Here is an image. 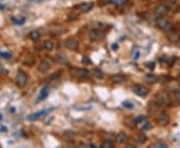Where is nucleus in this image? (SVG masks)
<instances>
[{
	"label": "nucleus",
	"instance_id": "f257e3e1",
	"mask_svg": "<svg viewBox=\"0 0 180 148\" xmlns=\"http://www.w3.org/2000/svg\"><path fill=\"white\" fill-rule=\"evenodd\" d=\"M156 25H157V27L160 29V30L162 31H171L172 29H173V24H172V22L169 19L165 17H158L157 21H156Z\"/></svg>",
	"mask_w": 180,
	"mask_h": 148
},
{
	"label": "nucleus",
	"instance_id": "dca6fc26",
	"mask_svg": "<svg viewBox=\"0 0 180 148\" xmlns=\"http://www.w3.org/2000/svg\"><path fill=\"white\" fill-rule=\"evenodd\" d=\"M144 79H145V81H146L147 83H150V84H153V83L157 82V80H158L157 76H155L154 74H146Z\"/></svg>",
	"mask_w": 180,
	"mask_h": 148
},
{
	"label": "nucleus",
	"instance_id": "bb28decb",
	"mask_svg": "<svg viewBox=\"0 0 180 148\" xmlns=\"http://www.w3.org/2000/svg\"><path fill=\"white\" fill-rule=\"evenodd\" d=\"M145 120H146V117L143 116V115H139V116H137V117L135 118V121H136L137 123H142Z\"/></svg>",
	"mask_w": 180,
	"mask_h": 148
},
{
	"label": "nucleus",
	"instance_id": "a878e982",
	"mask_svg": "<svg viewBox=\"0 0 180 148\" xmlns=\"http://www.w3.org/2000/svg\"><path fill=\"white\" fill-rule=\"evenodd\" d=\"M150 127H151V125H150V123H148L146 120L142 122V126H141L142 130H147V129H149Z\"/></svg>",
	"mask_w": 180,
	"mask_h": 148
},
{
	"label": "nucleus",
	"instance_id": "6e6552de",
	"mask_svg": "<svg viewBox=\"0 0 180 148\" xmlns=\"http://www.w3.org/2000/svg\"><path fill=\"white\" fill-rule=\"evenodd\" d=\"M50 69H51V64L49 63L48 60H43V61H41V63L38 66V70L43 74H46Z\"/></svg>",
	"mask_w": 180,
	"mask_h": 148
},
{
	"label": "nucleus",
	"instance_id": "6ab92c4d",
	"mask_svg": "<svg viewBox=\"0 0 180 148\" xmlns=\"http://www.w3.org/2000/svg\"><path fill=\"white\" fill-rule=\"evenodd\" d=\"M43 48L47 51H51L52 49L54 48V43L50 40H46L43 42Z\"/></svg>",
	"mask_w": 180,
	"mask_h": 148
},
{
	"label": "nucleus",
	"instance_id": "7ed1b4c3",
	"mask_svg": "<svg viewBox=\"0 0 180 148\" xmlns=\"http://www.w3.org/2000/svg\"><path fill=\"white\" fill-rule=\"evenodd\" d=\"M133 92L140 97H145L149 93V89H148L147 87H145L144 85L137 84V85H135L133 87Z\"/></svg>",
	"mask_w": 180,
	"mask_h": 148
},
{
	"label": "nucleus",
	"instance_id": "2f4dec72",
	"mask_svg": "<svg viewBox=\"0 0 180 148\" xmlns=\"http://www.w3.org/2000/svg\"><path fill=\"white\" fill-rule=\"evenodd\" d=\"M82 62L84 63V64H90V60L88 57H83V60H82Z\"/></svg>",
	"mask_w": 180,
	"mask_h": 148
},
{
	"label": "nucleus",
	"instance_id": "423d86ee",
	"mask_svg": "<svg viewBox=\"0 0 180 148\" xmlns=\"http://www.w3.org/2000/svg\"><path fill=\"white\" fill-rule=\"evenodd\" d=\"M168 11H169V8L166 5H163V4L157 5L154 9V13L157 17H164L168 13Z\"/></svg>",
	"mask_w": 180,
	"mask_h": 148
},
{
	"label": "nucleus",
	"instance_id": "c756f323",
	"mask_svg": "<svg viewBox=\"0 0 180 148\" xmlns=\"http://www.w3.org/2000/svg\"><path fill=\"white\" fill-rule=\"evenodd\" d=\"M146 66H147V68H149V69H153L155 64H154V62H148V63H146Z\"/></svg>",
	"mask_w": 180,
	"mask_h": 148
},
{
	"label": "nucleus",
	"instance_id": "5701e85b",
	"mask_svg": "<svg viewBox=\"0 0 180 148\" xmlns=\"http://www.w3.org/2000/svg\"><path fill=\"white\" fill-rule=\"evenodd\" d=\"M92 74H93V76H95L96 78H103V73L98 69L92 70Z\"/></svg>",
	"mask_w": 180,
	"mask_h": 148
},
{
	"label": "nucleus",
	"instance_id": "ddd939ff",
	"mask_svg": "<svg viewBox=\"0 0 180 148\" xmlns=\"http://www.w3.org/2000/svg\"><path fill=\"white\" fill-rule=\"evenodd\" d=\"M158 122L160 125H166L169 122V116L166 112H161L158 115Z\"/></svg>",
	"mask_w": 180,
	"mask_h": 148
},
{
	"label": "nucleus",
	"instance_id": "aec40b11",
	"mask_svg": "<svg viewBox=\"0 0 180 148\" xmlns=\"http://www.w3.org/2000/svg\"><path fill=\"white\" fill-rule=\"evenodd\" d=\"M101 147L103 148H113L114 147V144L111 140H104L101 144Z\"/></svg>",
	"mask_w": 180,
	"mask_h": 148
},
{
	"label": "nucleus",
	"instance_id": "39448f33",
	"mask_svg": "<svg viewBox=\"0 0 180 148\" xmlns=\"http://www.w3.org/2000/svg\"><path fill=\"white\" fill-rule=\"evenodd\" d=\"M157 102L159 103L160 105H169L171 102V98L168 95V93L166 92H160L159 94L157 95Z\"/></svg>",
	"mask_w": 180,
	"mask_h": 148
},
{
	"label": "nucleus",
	"instance_id": "a19ab883",
	"mask_svg": "<svg viewBox=\"0 0 180 148\" xmlns=\"http://www.w3.org/2000/svg\"><path fill=\"white\" fill-rule=\"evenodd\" d=\"M179 80H180V73H179Z\"/></svg>",
	"mask_w": 180,
	"mask_h": 148
},
{
	"label": "nucleus",
	"instance_id": "a211bd4d",
	"mask_svg": "<svg viewBox=\"0 0 180 148\" xmlns=\"http://www.w3.org/2000/svg\"><path fill=\"white\" fill-rule=\"evenodd\" d=\"M29 37H30L33 41H38L39 39H40L41 35H40V32H39V31L33 30V31H31V32L29 33Z\"/></svg>",
	"mask_w": 180,
	"mask_h": 148
},
{
	"label": "nucleus",
	"instance_id": "4c0bfd02",
	"mask_svg": "<svg viewBox=\"0 0 180 148\" xmlns=\"http://www.w3.org/2000/svg\"><path fill=\"white\" fill-rule=\"evenodd\" d=\"M89 146H90V147H96V145H95V144H90Z\"/></svg>",
	"mask_w": 180,
	"mask_h": 148
},
{
	"label": "nucleus",
	"instance_id": "cd10ccee",
	"mask_svg": "<svg viewBox=\"0 0 180 148\" xmlns=\"http://www.w3.org/2000/svg\"><path fill=\"white\" fill-rule=\"evenodd\" d=\"M57 61L60 62V63H63V64H65V63H67V59H66L64 56H61V55H60V56L57 57Z\"/></svg>",
	"mask_w": 180,
	"mask_h": 148
},
{
	"label": "nucleus",
	"instance_id": "9d476101",
	"mask_svg": "<svg viewBox=\"0 0 180 148\" xmlns=\"http://www.w3.org/2000/svg\"><path fill=\"white\" fill-rule=\"evenodd\" d=\"M46 114H47L46 110H42V111H39V112L32 113V114H30L27 117V120L34 121V120H37V119H40V118H42L43 116H45Z\"/></svg>",
	"mask_w": 180,
	"mask_h": 148
},
{
	"label": "nucleus",
	"instance_id": "473e14b6",
	"mask_svg": "<svg viewBox=\"0 0 180 148\" xmlns=\"http://www.w3.org/2000/svg\"><path fill=\"white\" fill-rule=\"evenodd\" d=\"M5 72H6V70L4 69L2 66H0V75H2V74H4Z\"/></svg>",
	"mask_w": 180,
	"mask_h": 148
},
{
	"label": "nucleus",
	"instance_id": "412c9836",
	"mask_svg": "<svg viewBox=\"0 0 180 148\" xmlns=\"http://www.w3.org/2000/svg\"><path fill=\"white\" fill-rule=\"evenodd\" d=\"M136 141L140 144H143L147 141V137L145 136L144 134H139V135L136 137Z\"/></svg>",
	"mask_w": 180,
	"mask_h": 148
},
{
	"label": "nucleus",
	"instance_id": "9b49d317",
	"mask_svg": "<svg viewBox=\"0 0 180 148\" xmlns=\"http://www.w3.org/2000/svg\"><path fill=\"white\" fill-rule=\"evenodd\" d=\"M166 37H167V40L169 42H171V43L176 44L180 42V35L176 32H169Z\"/></svg>",
	"mask_w": 180,
	"mask_h": 148
},
{
	"label": "nucleus",
	"instance_id": "c85d7f7f",
	"mask_svg": "<svg viewBox=\"0 0 180 148\" xmlns=\"http://www.w3.org/2000/svg\"><path fill=\"white\" fill-rule=\"evenodd\" d=\"M0 56H2V57H4V58H10L11 57V54L8 53V52H3V51H0Z\"/></svg>",
	"mask_w": 180,
	"mask_h": 148
},
{
	"label": "nucleus",
	"instance_id": "1a4fd4ad",
	"mask_svg": "<svg viewBox=\"0 0 180 148\" xmlns=\"http://www.w3.org/2000/svg\"><path fill=\"white\" fill-rule=\"evenodd\" d=\"M77 8L80 10L82 13L89 12L90 10L93 8V3H92V2H83V3L78 5Z\"/></svg>",
	"mask_w": 180,
	"mask_h": 148
},
{
	"label": "nucleus",
	"instance_id": "2eb2a0df",
	"mask_svg": "<svg viewBox=\"0 0 180 148\" xmlns=\"http://www.w3.org/2000/svg\"><path fill=\"white\" fill-rule=\"evenodd\" d=\"M49 94V88L48 86H45L42 88V90L40 91V93L38 95V101H43L44 99H46V97L48 96Z\"/></svg>",
	"mask_w": 180,
	"mask_h": 148
},
{
	"label": "nucleus",
	"instance_id": "f704fd0d",
	"mask_svg": "<svg viewBox=\"0 0 180 148\" xmlns=\"http://www.w3.org/2000/svg\"><path fill=\"white\" fill-rule=\"evenodd\" d=\"M109 1H112V2H120V1H123V0H109Z\"/></svg>",
	"mask_w": 180,
	"mask_h": 148
},
{
	"label": "nucleus",
	"instance_id": "0eeeda50",
	"mask_svg": "<svg viewBox=\"0 0 180 148\" xmlns=\"http://www.w3.org/2000/svg\"><path fill=\"white\" fill-rule=\"evenodd\" d=\"M64 45L67 49L70 50H77L79 47V43L76 39L74 38H68L64 41Z\"/></svg>",
	"mask_w": 180,
	"mask_h": 148
},
{
	"label": "nucleus",
	"instance_id": "e433bc0d",
	"mask_svg": "<svg viewBox=\"0 0 180 148\" xmlns=\"http://www.w3.org/2000/svg\"><path fill=\"white\" fill-rule=\"evenodd\" d=\"M112 47H113V49H116V48H117V45H116V44H113V45H112Z\"/></svg>",
	"mask_w": 180,
	"mask_h": 148
},
{
	"label": "nucleus",
	"instance_id": "20e7f679",
	"mask_svg": "<svg viewBox=\"0 0 180 148\" xmlns=\"http://www.w3.org/2000/svg\"><path fill=\"white\" fill-rule=\"evenodd\" d=\"M104 37V32H102L100 29H92L89 32V38L91 41H99Z\"/></svg>",
	"mask_w": 180,
	"mask_h": 148
},
{
	"label": "nucleus",
	"instance_id": "58836bf2",
	"mask_svg": "<svg viewBox=\"0 0 180 148\" xmlns=\"http://www.w3.org/2000/svg\"><path fill=\"white\" fill-rule=\"evenodd\" d=\"M3 8H4V7L2 6V5H0V9H3Z\"/></svg>",
	"mask_w": 180,
	"mask_h": 148
},
{
	"label": "nucleus",
	"instance_id": "f8f14e48",
	"mask_svg": "<svg viewBox=\"0 0 180 148\" xmlns=\"http://www.w3.org/2000/svg\"><path fill=\"white\" fill-rule=\"evenodd\" d=\"M74 75L77 76L79 78H87L89 75V71L84 69V68H79V69H75L73 71Z\"/></svg>",
	"mask_w": 180,
	"mask_h": 148
},
{
	"label": "nucleus",
	"instance_id": "ea45409f",
	"mask_svg": "<svg viewBox=\"0 0 180 148\" xmlns=\"http://www.w3.org/2000/svg\"><path fill=\"white\" fill-rule=\"evenodd\" d=\"M1 119H2V114L0 113V120H1Z\"/></svg>",
	"mask_w": 180,
	"mask_h": 148
},
{
	"label": "nucleus",
	"instance_id": "7c9ffc66",
	"mask_svg": "<svg viewBox=\"0 0 180 148\" xmlns=\"http://www.w3.org/2000/svg\"><path fill=\"white\" fill-rule=\"evenodd\" d=\"M139 57V51L138 50H135V53L133 52V59L134 60H137V58Z\"/></svg>",
	"mask_w": 180,
	"mask_h": 148
},
{
	"label": "nucleus",
	"instance_id": "4468645a",
	"mask_svg": "<svg viewBox=\"0 0 180 148\" xmlns=\"http://www.w3.org/2000/svg\"><path fill=\"white\" fill-rule=\"evenodd\" d=\"M125 76L122 75V74H114V75L111 76V80H112L113 83L119 84V83H122L125 81Z\"/></svg>",
	"mask_w": 180,
	"mask_h": 148
},
{
	"label": "nucleus",
	"instance_id": "f3484780",
	"mask_svg": "<svg viewBox=\"0 0 180 148\" xmlns=\"http://www.w3.org/2000/svg\"><path fill=\"white\" fill-rule=\"evenodd\" d=\"M116 141H117V143L119 144H124L127 141V135L125 133H123V132H120V133L116 136Z\"/></svg>",
	"mask_w": 180,
	"mask_h": 148
},
{
	"label": "nucleus",
	"instance_id": "393cba45",
	"mask_svg": "<svg viewBox=\"0 0 180 148\" xmlns=\"http://www.w3.org/2000/svg\"><path fill=\"white\" fill-rule=\"evenodd\" d=\"M24 21H25V18L24 17L13 18V22H14L15 24H22V23H24Z\"/></svg>",
	"mask_w": 180,
	"mask_h": 148
},
{
	"label": "nucleus",
	"instance_id": "c9c22d12",
	"mask_svg": "<svg viewBox=\"0 0 180 148\" xmlns=\"http://www.w3.org/2000/svg\"><path fill=\"white\" fill-rule=\"evenodd\" d=\"M7 131V128H1V132H6Z\"/></svg>",
	"mask_w": 180,
	"mask_h": 148
},
{
	"label": "nucleus",
	"instance_id": "72a5a7b5",
	"mask_svg": "<svg viewBox=\"0 0 180 148\" xmlns=\"http://www.w3.org/2000/svg\"><path fill=\"white\" fill-rule=\"evenodd\" d=\"M167 1H168V2H170V3H175L177 0H167Z\"/></svg>",
	"mask_w": 180,
	"mask_h": 148
},
{
	"label": "nucleus",
	"instance_id": "4be33fe9",
	"mask_svg": "<svg viewBox=\"0 0 180 148\" xmlns=\"http://www.w3.org/2000/svg\"><path fill=\"white\" fill-rule=\"evenodd\" d=\"M153 148H167L168 145L165 143V142H162V141H159V142H156L152 145Z\"/></svg>",
	"mask_w": 180,
	"mask_h": 148
},
{
	"label": "nucleus",
	"instance_id": "f03ea898",
	"mask_svg": "<svg viewBox=\"0 0 180 148\" xmlns=\"http://www.w3.org/2000/svg\"><path fill=\"white\" fill-rule=\"evenodd\" d=\"M27 81H28L27 74L22 70H18L16 75V85L20 87V88H22V87H24L27 84Z\"/></svg>",
	"mask_w": 180,
	"mask_h": 148
},
{
	"label": "nucleus",
	"instance_id": "b1692460",
	"mask_svg": "<svg viewBox=\"0 0 180 148\" xmlns=\"http://www.w3.org/2000/svg\"><path fill=\"white\" fill-rule=\"evenodd\" d=\"M122 105L124 106V108H127V109H133L134 108V104L129 101H124L122 103Z\"/></svg>",
	"mask_w": 180,
	"mask_h": 148
}]
</instances>
